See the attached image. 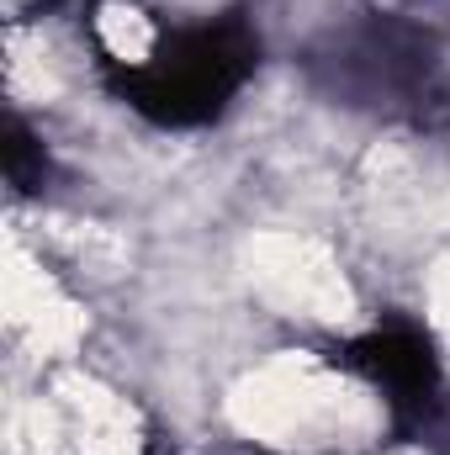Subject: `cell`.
<instances>
[{
    "mask_svg": "<svg viewBox=\"0 0 450 455\" xmlns=\"http://www.w3.org/2000/svg\"><path fill=\"white\" fill-rule=\"evenodd\" d=\"M96 43L107 53L133 107L159 122H202L223 107L249 75V37L233 21L207 27H159L133 0L96 5Z\"/></svg>",
    "mask_w": 450,
    "mask_h": 455,
    "instance_id": "cell-1",
    "label": "cell"
}]
</instances>
